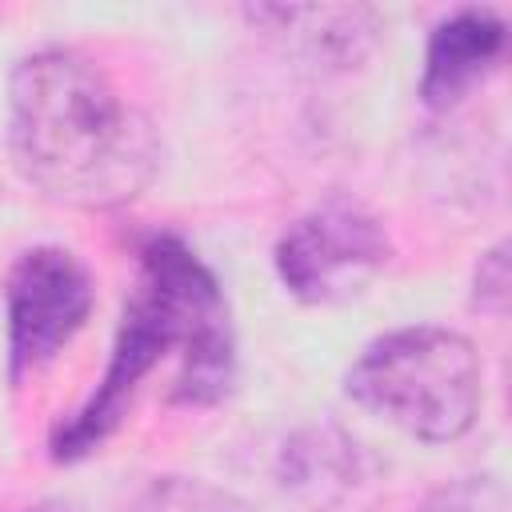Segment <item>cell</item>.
<instances>
[{"label": "cell", "instance_id": "cell-1", "mask_svg": "<svg viewBox=\"0 0 512 512\" xmlns=\"http://www.w3.org/2000/svg\"><path fill=\"white\" fill-rule=\"evenodd\" d=\"M8 148L20 176L68 208L128 204L160 164L148 116L92 60L68 48H44L16 64Z\"/></svg>", "mask_w": 512, "mask_h": 512}, {"label": "cell", "instance_id": "cell-2", "mask_svg": "<svg viewBox=\"0 0 512 512\" xmlns=\"http://www.w3.org/2000/svg\"><path fill=\"white\" fill-rule=\"evenodd\" d=\"M172 348H180V376L172 388L176 404H216L232 388L236 352L216 276L180 236L152 232L140 244V284L124 304L104 380L88 404L52 432V456L80 460L104 444L124 420L136 384Z\"/></svg>", "mask_w": 512, "mask_h": 512}, {"label": "cell", "instance_id": "cell-3", "mask_svg": "<svg viewBox=\"0 0 512 512\" xmlns=\"http://www.w3.org/2000/svg\"><path fill=\"white\" fill-rule=\"evenodd\" d=\"M348 396L408 436L444 444L464 436L480 412V356L452 328H396L356 356Z\"/></svg>", "mask_w": 512, "mask_h": 512}, {"label": "cell", "instance_id": "cell-4", "mask_svg": "<svg viewBox=\"0 0 512 512\" xmlns=\"http://www.w3.org/2000/svg\"><path fill=\"white\" fill-rule=\"evenodd\" d=\"M392 256L376 216L332 200L284 228L276 244V276L304 304H332L360 292Z\"/></svg>", "mask_w": 512, "mask_h": 512}, {"label": "cell", "instance_id": "cell-5", "mask_svg": "<svg viewBox=\"0 0 512 512\" xmlns=\"http://www.w3.org/2000/svg\"><path fill=\"white\" fill-rule=\"evenodd\" d=\"M92 276L56 244L16 256L8 272V376L20 380L44 368L88 320Z\"/></svg>", "mask_w": 512, "mask_h": 512}, {"label": "cell", "instance_id": "cell-6", "mask_svg": "<svg viewBox=\"0 0 512 512\" xmlns=\"http://www.w3.org/2000/svg\"><path fill=\"white\" fill-rule=\"evenodd\" d=\"M244 16L320 68L360 64L380 36V16L364 4H256Z\"/></svg>", "mask_w": 512, "mask_h": 512}, {"label": "cell", "instance_id": "cell-7", "mask_svg": "<svg viewBox=\"0 0 512 512\" xmlns=\"http://www.w3.org/2000/svg\"><path fill=\"white\" fill-rule=\"evenodd\" d=\"M280 488L304 512H360L368 472L360 444L340 428H308L284 444Z\"/></svg>", "mask_w": 512, "mask_h": 512}, {"label": "cell", "instance_id": "cell-8", "mask_svg": "<svg viewBox=\"0 0 512 512\" xmlns=\"http://www.w3.org/2000/svg\"><path fill=\"white\" fill-rule=\"evenodd\" d=\"M504 52V20L488 8H464L448 20L436 24L428 36V56H424V76H420V96L432 108H444L460 100L480 72H488Z\"/></svg>", "mask_w": 512, "mask_h": 512}, {"label": "cell", "instance_id": "cell-9", "mask_svg": "<svg viewBox=\"0 0 512 512\" xmlns=\"http://www.w3.org/2000/svg\"><path fill=\"white\" fill-rule=\"evenodd\" d=\"M128 512H252L240 496L196 480V476H156L148 480Z\"/></svg>", "mask_w": 512, "mask_h": 512}, {"label": "cell", "instance_id": "cell-10", "mask_svg": "<svg viewBox=\"0 0 512 512\" xmlns=\"http://www.w3.org/2000/svg\"><path fill=\"white\" fill-rule=\"evenodd\" d=\"M416 512H508L504 488L492 476H460L436 488Z\"/></svg>", "mask_w": 512, "mask_h": 512}, {"label": "cell", "instance_id": "cell-11", "mask_svg": "<svg viewBox=\"0 0 512 512\" xmlns=\"http://www.w3.org/2000/svg\"><path fill=\"white\" fill-rule=\"evenodd\" d=\"M476 304L488 312H504L508 304V244H496L476 264Z\"/></svg>", "mask_w": 512, "mask_h": 512}, {"label": "cell", "instance_id": "cell-12", "mask_svg": "<svg viewBox=\"0 0 512 512\" xmlns=\"http://www.w3.org/2000/svg\"><path fill=\"white\" fill-rule=\"evenodd\" d=\"M28 512H68V508H60V504H40V508H28Z\"/></svg>", "mask_w": 512, "mask_h": 512}]
</instances>
